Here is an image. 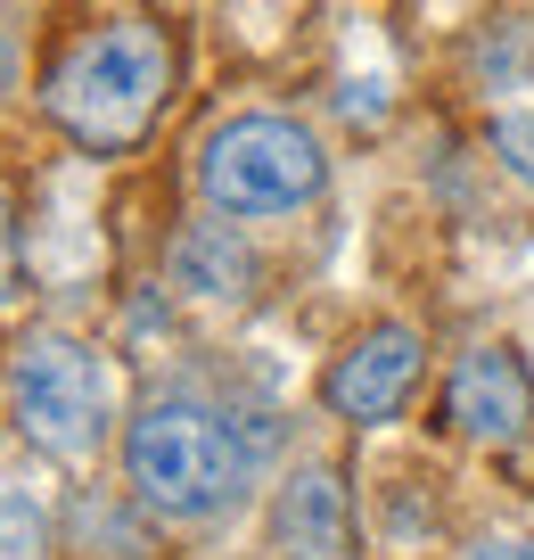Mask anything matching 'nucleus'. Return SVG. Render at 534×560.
I'll list each match as a JSON object with an SVG mask.
<instances>
[{
  "instance_id": "f257e3e1",
  "label": "nucleus",
  "mask_w": 534,
  "mask_h": 560,
  "mask_svg": "<svg viewBox=\"0 0 534 560\" xmlns=\"http://www.w3.org/2000/svg\"><path fill=\"white\" fill-rule=\"evenodd\" d=\"M263 438L206 396H156L123 429V478L156 520H223L256 487Z\"/></svg>"
},
{
  "instance_id": "f03ea898",
  "label": "nucleus",
  "mask_w": 534,
  "mask_h": 560,
  "mask_svg": "<svg viewBox=\"0 0 534 560\" xmlns=\"http://www.w3.org/2000/svg\"><path fill=\"white\" fill-rule=\"evenodd\" d=\"M58 132L91 158H123L173 100V42L149 18H107L67 42V58L41 83Z\"/></svg>"
},
{
  "instance_id": "7ed1b4c3",
  "label": "nucleus",
  "mask_w": 534,
  "mask_h": 560,
  "mask_svg": "<svg viewBox=\"0 0 534 560\" xmlns=\"http://www.w3.org/2000/svg\"><path fill=\"white\" fill-rule=\"evenodd\" d=\"M329 182L321 140L296 116H230L206 132L198 149V190L214 214L230 223H280V214H305Z\"/></svg>"
},
{
  "instance_id": "20e7f679",
  "label": "nucleus",
  "mask_w": 534,
  "mask_h": 560,
  "mask_svg": "<svg viewBox=\"0 0 534 560\" xmlns=\"http://www.w3.org/2000/svg\"><path fill=\"white\" fill-rule=\"evenodd\" d=\"M9 396H17V429L50 462H91L107 445L116 387H107V363L83 347V338H67V330L25 338L17 371H9Z\"/></svg>"
},
{
  "instance_id": "39448f33",
  "label": "nucleus",
  "mask_w": 534,
  "mask_h": 560,
  "mask_svg": "<svg viewBox=\"0 0 534 560\" xmlns=\"http://www.w3.org/2000/svg\"><path fill=\"white\" fill-rule=\"evenodd\" d=\"M419 371H428V347H419V330H403V322H379V330H363L354 347L329 363L321 380V404L337 420H354V429H379V420H395L403 404H412Z\"/></svg>"
},
{
  "instance_id": "423d86ee",
  "label": "nucleus",
  "mask_w": 534,
  "mask_h": 560,
  "mask_svg": "<svg viewBox=\"0 0 534 560\" xmlns=\"http://www.w3.org/2000/svg\"><path fill=\"white\" fill-rule=\"evenodd\" d=\"M444 420L477 445H518L534 429V371L510 347H477L444 380Z\"/></svg>"
},
{
  "instance_id": "0eeeda50",
  "label": "nucleus",
  "mask_w": 534,
  "mask_h": 560,
  "mask_svg": "<svg viewBox=\"0 0 534 560\" xmlns=\"http://www.w3.org/2000/svg\"><path fill=\"white\" fill-rule=\"evenodd\" d=\"M272 544H280V560H354L345 478L321 470V462L288 470V487H280V503H272Z\"/></svg>"
},
{
  "instance_id": "6e6552de",
  "label": "nucleus",
  "mask_w": 534,
  "mask_h": 560,
  "mask_svg": "<svg viewBox=\"0 0 534 560\" xmlns=\"http://www.w3.org/2000/svg\"><path fill=\"white\" fill-rule=\"evenodd\" d=\"M173 289H190V298L206 305H239L247 289H256V256H247V240L223 223H190L181 240H173Z\"/></svg>"
},
{
  "instance_id": "1a4fd4ad",
  "label": "nucleus",
  "mask_w": 534,
  "mask_h": 560,
  "mask_svg": "<svg viewBox=\"0 0 534 560\" xmlns=\"http://www.w3.org/2000/svg\"><path fill=\"white\" fill-rule=\"evenodd\" d=\"M0 560H50V511L17 487H0Z\"/></svg>"
},
{
  "instance_id": "9d476101",
  "label": "nucleus",
  "mask_w": 534,
  "mask_h": 560,
  "mask_svg": "<svg viewBox=\"0 0 534 560\" xmlns=\"http://www.w3.org/2000/svg\"><path fill=\"white\" fill-rule=\"evenodd\" d=\"M494 158H501L510 182L534 190V107H501V116H494Z\"/></svg>"
},
{
  "instance_id": "9b49d317",
  "label": "nucleus",
  "mask_w": 534,
  "mask_h": 560,
  "mask_svg": "<svg viewBox=\"0 0 534 560\" xmlns=\"http://www.w3.org/2000/svg\"><path fill=\"white\" fill-rule=\"evenodd\" d=\"M17 298V214H9V190H0V305Z\"/></svg>"
},
{
  "instance_id": "f8f14e48",
  "label": "nucleus",
  "mask_w": 534,
  "mask_h": 560,
  "mask_svg": "<svg viewBox=\"0 0 534 560\" xmlns=\"http://www.w3.org/2000/svg\"><path fill=\"white\" fill-rule=\"evenodd\" d=\"M461 560H534V536H485V544H468Z\"/></svg>"
},
{
  "instance_id": "ddd939ff",
  "label": "nucleus",
  "mask_w": 534,
  "mask_h": 560,
  "mask_svg": "<svg viewBox=\"0 0 534 560\" xmlns=\"http://www.w3.org/2000/svg\"><path fill=\"white\" fill-rule=\"evenodd\" d=\"M17 83V50H9V34H0V91Z\"/></svg>"
}]
</instances>
